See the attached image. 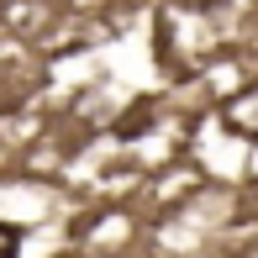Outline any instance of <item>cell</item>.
Instances as JSON below:
<instances>
[{
	"label": "cell",
	"mask_w": 258,
	"mask_h": 258,
	"mask_svg": "<svg viewBox=\"0 0 258 258\" xmlns=\"http://www.w3.org/2000/svg\"><path fill=\"white\" fill-rule=\"evenodd\" d=\"M21 242H27V232L16 221H0V258H21Z\"/></svg>",
	"instance_id": "6da1fadb"
}]
</instances>
